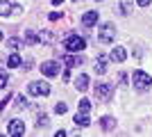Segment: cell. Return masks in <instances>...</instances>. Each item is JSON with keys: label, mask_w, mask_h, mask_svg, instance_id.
Instances as JSON below:
<instances>
[{"label": "cell", "mask_w": 152, "mask_h": 137, "mask_svg": "<svg viewBox=\"0 0 152 137\" xmlns=\"http://www.w3.org/2000/svg\"><path fill=\"white\" fill-rule=\"evenodd\" d=\"M132 82L139 91H145V89H150V85H152V76L145 73V71H141V69H136V71L132 73Z\"/></svg>", "instance_id": "obj_1"}, {"label": "cell", "mask_w": 152, "mask_h": 137, "mask_svg": "<svg viewBox=\"0 0 152 137\" xmlns=\"http://www.w3.org/2000/svg\"><path fill=\"white\" fill-rule=\"evenodd\" d=\"M114 37H116V27H114V23H102L98 39H100L102 44H111V41H114Z\"/></svg>", "instance_id": "obj_2"}, {"label": "cell", "mask_w": 152, "mask_h": 137, "mask_svg": "<svg viewBox=\"0 0 152 137\" xmlns=\"http://www.w3.org/2000/svg\"><path fill=\"white\" fill-rule=\"evenodd\" d=\"M27 91H30L32 96H48V94H50V85H48V82H30V85H27Z\"/></svg>", "instance_id": "obj_3"}, {"label": "cell", "mask_w": 152, "mask_h": 137, "mask_svg": "<svg viewBox=\"0 0 152 137\" xmlns=\"http://www.w3.org/2000/svg\"><path fill=\"white\" fill-rule=\"evenodd\" d=\"M84 46H86V41H84L82 37H77V34H70L68 39H66V50H70V53L84 50Z\"/></svg>", "instance_id": "obj_4"}, {"label": "cell", "mask_w": 152, "mask_h": 137, "mask_svg": "<svg viewBox=\"0 0 152 137\" xmlns=\"http://www.w3.org/2000/svg\"><path fill=\"white\" fill-rule=\"evenodd\" d=\"M0 12H2V16H18V14H23V7H20V5H14L12 0H2Z\"/></svg>", "instance_id": "obj_5"}, {"label": "cell", "mask_w": 152, "mask_h": 137, "mask_svg": "<svg viewBox=\"0 0 152 137\" xmlns=\"http://www.w3.org/2000/svg\"><path fill=\"white\" fill-rule=\"evenodd\" d=\"M95 96L100 98V101H111V96H114V87L107 85V82H100V85H95Z\"/></svg>", "instance_id": "obj_6"}, {"label": "cell", "mask_w": 152, "mask_h": 137, "mask_svg": "<svg viewBox=\"0 0 152 137\" xmlns=\"http://www.w3.org/2000/svg\"><path fill=\"white\" fill-rule=\"evenodd\" d=\"M23 133H25V124H23L20 119H12V121L7 124V135L16 137V135H23Z\"/></svg>", "instance_id": "obj_7"}, {"label": "cell", "mask_w": 152, "mask_h": 137, "mask_svg": "<svg viewBox=\"0 0 152 137\" xmlns=\"http://www.w3.org/2000/svg\"><path fill=\"white\" fill-rule=\"evenodd\" d=\"M109 55H104V53H100L98 57H95V64H93V69H95V73L98 76H102V73H107V62H109Z\"/></svg>", "instance_id": "obj_8"}, {"label": "cell", "mask_w": 152, "mask_h": 137, "mask_svg": "<svg viewBox=\"0 0 152 137\" xmlns=\"http://www.w3.org/2000/svg\"><path fill=\"white\" fill-rule=\"evenodd\" d=\"M41 73L48 76V78H55L59 73V62H43L41 64Z\"/></svg>", "instance_id": "obj_9"}, {"label": "cell", "mask_w": 152, "mask_h": 137, "mask_svg": "<svg viewBox=\"0 0 152 137\" xmlns=\"http://www.w3.org/2000/svg\"><path fill=\"white\" fill-rule=\"evenodd\" d=\"M39 37H41V44H48V46L57 44V32H52V30H41Z\"/></svg>", "instance_id": "obj_10"}, {"label": "cell", "mask_w": 152, "mask_h": 137, "mask_svg": "<svg viewBox=\"0 0 152 137\" xmlns=\"http://www.w3.org/2000/svg\"><path fill=\"white\" fill-rule=\"evenodd\" d=\"M109 57H111V62H125L127 59V50L123 48V46H116L114 50L109 53Z\"/></svg>", "instance_id": "obj_11"}, {"label": "cell", "mask_w": 152, "mask_h": 137, "mask_svg": "<svg viewBox=\"0 0 152 137\" xmlns=\"http://www.w3.org/2000/svg\"><path fill=\"white\" fill-rule=\"evenodd\" d=\"M89 85H91V78L86 76V73H80V76L75 78V89L86 91V89H89Z\"/></svg>", "instance_id": "obj_12"}, {"label": "cell", "mask_w": 152, "mask_h": 137, "mask_svg": "<svg viewBox=\"0 0 152 137\" xmlns=\"http://www.w3.org/2000/svg\"><path fill=\"white\" fill-rule=\"evenodd\" d=\"M98 19H100V14H98V12H84V16H82V25L93 27L95 23H98Z\"/></svg>", "instance_id": "obj_13"}, {"label": "cell", "mask_w": 152, "mask_h": 137, "mask_svg": "<svg viewBox=\"0 0 152 137\" xmlns=\"http://www.w3.org/2000/svg\"><path fill=\"white\" fill-rule=\"evenodd\" d=\"M100 126H102V130H114V128H116V119L114 117H102Z\"/></svg>", "instance_id": "obj_14"}, {"label": "cell", "mask_w": 152, "mask_h": 137, "mask_svg": "<svg viewBox=\"0 0 152 137\" xmlns=\"http://www.w3.org/2000/svg\"><path fill=\"white\" fill-rule=\"evenodd\" d=\"M75 124L82 126V128H86V126H89V112H80V114H75Z\"/></svg>", "instance_id": "obj_15"}, {"label": "cell", "mask_w": 152, "mask_h": 137, "mask_svg": "<svg viewBox=\"0 0 152 137\" xmlns=\"http://www.w3.org/2000/svg\"><path fill=\"white\" fill-rule=\"evenodd\" d=\"M7 66H9V69H16V66H20V55H18V53H12V55L7 57Z\"/></svg>", "instance_id": "obj_16"}, {"label": "cell", "mask_w": 152, "mask_h": 137, "mask_svg": "<svg viewBox=\"0 0 152 137\" xmlns=\"http://www.w3.org/2000/svg\"><path fill=\"white\" fill-rule=\"evenodd\" d=\"M132 9H134V2H132V0H121V12H123V16H129Z\"/></svg>", "instance_id": "obj_17"}, {"label": "cell", "mask_w": 152, "mask_h": 137, "mask_svg": "<svg viewBox=\"0 0 152 137\" xmlns=\"http://www.w3.org/2000/svg\"><path fill=\"white\" fill-rule=\"evenodd\" d=\"M64 62H66V66H68V69H73L75 64H82V57H80V55H66V59H64Z\"/></svg>", "instance_id": "obj_18"}, {"label": "cell", "mask_w": 152, "mask_h": 137, "mask_svg": "<svg viewBox=\"0 0 152 137\" xmlns=\"http://www.w3.org/2000/svg\"><path fill=\"white\" fill-rule=\"evenodd\" d=\"M25 41H27V44H41V37H39L34 30H27V32H25Z\"/></svg>", "instance_id": "obj_19"}, {"label": "cell", "mask_w": 152, "mask_h": 137, "mask_svg": "<svg viewBox=\"0 0 152 137\" xmlns=\"http://www.w3.org/2000/svg\"><path fill=\"white\" fill-rule=\"evenodd\" d=\"M14 107L25 110V107H27V98H25V96H16V105H14Z\"/></svg>", "instance_id": "obj_20"}, {"label": "cell", "mask_w": 152, "mask_h": 137, "mask_svg": "<svg viewBox=\"0 0 152 137\" xmlns=\"http://www.w3.org/2000/svg\"><path fill=\"white\" fill-rule=\"evenodd\" d=\"M80 112H91V101L89 98H82V101H80Z\"/></svg>", "instance_id": "obj_21"}, {"label": "cell", "mask_w": 152, "mask_h": 137, "mask_svg": "<svg viewBox=\"0 0 152 137\" xmlns=\"http://www.w3.org/2000/svg\"><path fill=\"white\" fill-rule=\"evenodd\" d=\"M39 126H41V128L48 126V117H45V114H37V128H39Z\"/></svg>", "instance_id": "obj_22"}, {"label": "cell", "mask_w": 152, "mask_h": 137, "mask_svg": "<svg viewBox=\"0 0 152 137\" xmlns=\"http://www.w3.org/2000/svg\"><path fill=\"white\" fill-rule=\"evenodd\" d=\"M66 110H68L66 103H57V105H55V112H57V114H66Z\"/></svg>", "instance_id": "obj_23"}, {"label": "cell", "mask_w": 152, "mask_h": 137, "mask_svg": "<svg viewBox=\"0 0 152 137\" xmlns=\"http://www.w3.org/2000/svg\"><path fill=\"white\" fill-rule=\"evenodd\" d=\"M18 46H20V39H7V48L14 50V48H18Z\"/></svg>", "instance_id": "obj_24"}, {"label": "cell", "mask_w": 152, "mask_h": 137, "mask_svg": "<svg viewBox=\"0 0 152 137\" xmlns=\"http://www.w3.org/2000/svg\"><path fill=\"white\" fill-rule=\"evenodd\" d=\"M23 71H32V59H25V62H23Z\"/></svg>", "instance_id": "obj_25"}, {"label": "cell", "mask_w": 152, "mask_h": 137, "mask_svg": "<svg viewBox=\"0 0 152 137\" xmlns=\"http://www.w3.org/2000/svg\"><path fill=\"white\" fill-rule=\"evenodd\" d=\"M7 82H9V78H7L5 73H2V76H0V87H5V85H7Z\"/></svg>", "instance_id": "obj_26"}, {"label": "cell", "mask_w": 152, "mask_h": 137, "mask_svg": "<svg viewBox=\"0 0 152 137\" xmlns=\"http://www.w3.org/2000/svg\"><path fill=\"white\" fill-rule=\"evenodd\" d=\"M150 2H152V0H136V5H139V7H148Z\"/></svg>", "instance_id": "obj_27"}, {"label": "cell", "mask_w": 152, "mask_h": 137, "mask_svg": "<svg viewBox=\"0 0 152 137\" xmlns=\"http://www.w3.org/2000/svg\"><path fill=\"white\" fill-rule=\"evenodd\" d=\"M59 19H61V14H59V12H52L50 14V21H59Z\"/></svg>", "instance_id": "obj_28"}, {"label": "cell", "mask_w": 152, "mask_h": 137, "mask_svg": "<svg viewBox=\"0 0 152 137\" xmlns=\"http://www.w3.org/2000/svg\"><path fill=\"white\" fill-rule=\"evenodd\" d=\"M64 0H52V5H61Z\"/></svg>", "instance_id": "obj_29"}, {"label": "cell", "mask_w": 152, "mask_h": 137, "mask_svg": "<svg viewBox=\"0 0 152 137\" xmlns=\"http://www.w3.org/2000/svg\"><path fill=\"white\" fill-rule=\"evenodd\" d=\"M73 2H80V0H73Z\"/></svg>", "instance_id": "obj_30"}]
</instances>
